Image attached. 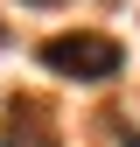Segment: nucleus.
<instances>
[{"instance_id": "nucleus-1", "label": "nucleus", "mask_w": 140, "mask_h": 147, "mask_svg": "<svg viewBox=\"0 0 140 147\" xmlns=\"http://www.w3.org/2000/svg\"><path fill=\"white\" fill-rule=\"evenodd\" d=\"M35 63L56 70V77H77V84H112L126 70V49L112 35H98V28H70V35H49L35 49Z\"/></svg>"}, {"instance_id": "nucleus-2", "label": "nucleus", "mask_w": 140, "mask_h": 147, "mask_svg": "<svg viewBox=\"0 0 140 147\" xmlns=\"http://www.w3.org/2000/svg\"><path fill=\"white\" fill-rule=\"evenodd\" d=\"M0 147H56V133H49V112L35 98H14L7 105V140Z\"/></svg>"}, {"instance_id": "nucleus-3", "label": "nucleus", "mask_w": 140, "mask_h": 147, "mask_svg": "<svg viewBox=\"0 0 140 147\" xmlns=\"http://www.w3.org/2000/svg\"><path fill=\"white\" fill-rule=\"evenodd\" d=\"M0 42H7V28H0Z\"/></svg>"}]
</instances>
